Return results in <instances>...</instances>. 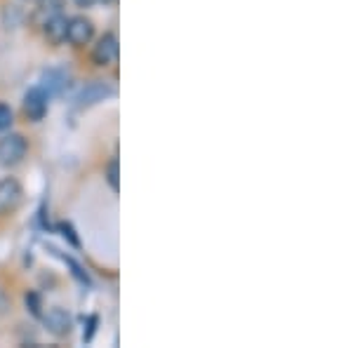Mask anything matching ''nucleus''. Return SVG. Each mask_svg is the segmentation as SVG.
<instances>
[{"mask_svg": "<svg viewBox=\"0 0 353 348\" xmlns=\"http://www.w3.org/2000/svg\"><path fill=\"white\" fill-rule=\"evenodd\" d=\"M43 31H45V38L52 45H61L66 41V19L59 12L48 17V21L43 24Z\"/></svg>", "mask_w": 353, "mask_h": 348, "instance_id": "1a4fd4ad", "label": "nucleus"}, {"mask_svg": "<svg viewBox=\"0 0 353 348\" xmlns=\"http://www.w3.org/2000/svg\"><path fill=\"white\" fill-rule=\"evenodd\" d=\"M21 201V184L12 176L8 179H0V214L14 209Z\"/></svg>", "mask_w": 353, "mask_h": 348, "instance_id": "0eeeda50", "label": "nucleus"}, {"mask_svg": "<svg viewBox=\"0 0 353 348\" xmlns=\"http://www.w3.org/2000/svg\"><path fill=\"white\" fill-rule=\"evenodd\" d=\"M94 36V24L88 19V17H73V19L66 21V41L76 48H83L92 41Z\"/></svg>", "mask_w": 353, "mask_h": 348, "instance_id": "f03ea898", "label": "nucleus"}, {"mask_svg": "<svg viewBox=\"0 0 353 348\" xmlns=\"http://www.w3.org/2000/svg\"><path fill=\"white\" fill-rule=\"evenodd\" d=\"M59 228H61V236L68 238V240H71V245H76V247L81 245V240L76 238V231H73L71 224H59Z\"/></svg>", "mask_w": 353, "mask_h": 348, "instance_id": "ddd939ff", "label": "nucleus"}, {"mask_svg": "<svg viewBox=\"0 0 353 348\" xmlns=\"http://www.w3.org/2000/svg\"><path fill=\"white\" fill-rule=\"evenodd\" d=\"M66 85H68V76L61 68H48V71L43 73V85H41V90L48 96H57V94H61L66 90Z\"/></svg>", "mask_w": 353, "mask_h": 348, "instance_id": "6e6552de", "label": "nucleus"}, {"mask_svg": "<svg viewBox=\"0 0 353 348\" xmlns=\"http://www.w3.org/2000/svg\"><path fill=\"white\" fill-rule=\"evenodd\" d=\"M48 99L50 96L41 88H31L24 94V113L31 121H43L45 113H48Z\"/></svg>", "mask_w": 353, "mask_h": 348, "instance_id": "39448f33", "label": "nucleus"}, {"mask_svg": "<svg viewBox=\"0 0 353 348\" xmlns=\"http://www.w3.org/2000/svg\"><path fill=\"white\" fill-rule=\"evenodd\" d=\"M12 121H14L12 108L0 101V132H3V130H10V125H12Z\"/></svg>", "mask_w": 353, "mask_h": 348, "instance_id": "f8f14e48", "label": "nucleus"}, {"mask_svg": "<svg viewBox=\"0 0 353 348\" xmlns=\"http://www.w3.org/2000/svg\"><path fill=\"white\" fill-rule=\"evenodd\" d=\"M118 52H121V48H118V38L113 36V33H106V36H101L99 43L94 45L92 59H94L97 66H111L113 61L118 59Z\"/></svg>", "mask_w": 353, "mask_h": 348, "instance_id": "20e7f679", "label": "nucleus"}, {"mask_svg": "<svg viewBox=\"0 0 353 348\" xmlns=\"http://www.w3.org/2000/svg\"><path fill=\"white\" fill-rule=\"evenodd\" d=\"M104 3H113V0H104Z\"/></svg>", "mask_w": 353, "mask_h": 348, "instance_id": "dca6fc26", "label": "nucleus"}, {"mask_svg": "<svg viewBox=\"0 0 353 348\" xmlns=\"http://www.w3.org/2000/svg\"><path fill=\"white\" fill-rule=\"evenodd\" d=\"M26 308L31 311V316H36V318H43V304H41V296H38L36 292H28L26 294Z\"/></svg>", "mask_w": 353, "mask_h": 348, "instance_id": "9b49d317", "label": "nucleus"}, {"mask_svg": "<svg viewBox=\"0 0 353 348\" xmlns=\"http://www.w3.org/2000/svg\"><path fill=\"white\" fill-rule=\"evenodd\" d=\"M73 3H76L78 8H92V5L97 3V0H73Z\"/></svg>", "mask_w": 353, "mask_h": 348, "instance_id": "2eb2a0df", "label": "nucleus"}, {"mask_svg": "<svg viewBox=\"0 0 353 348\" xmlns=\"http://www.w3.org/2000/svg\"><path fill=\"white\" fill-rule=\"evenodd\" d=\"M8 308H10V299H8V294L0 289V316H5V313H8Z\"/></svg>", "mask_w": 353, "mask_h": 348, "instance_id": "4468645a", "label": "nucleus"}, {"mask_svg": "<svg viewBox=\"0 0 353 348\" xmlns=\"http://www.w3.org/2000/svg\"><path fill=\"white\" fill-rule=\"evenodd\" d=\"M43 320H45V327H48V332L54 334V336H66V334H71V329H73L71 313L64 311V308H59V306L50 308V311L43 316Z\"/></svg>", "mask_w": 353, "mask_h": 348, "instance_id": "7ed1b4c3", "label": "nucleus"}, {"mask_svg": "<svg viewBox=\"0 0 353 348\" xmlns=\"http://www.w3.org/2000/svg\"><path fill=\"white\" fill-rule=\"evenodd\" d=\"M113 94H116V90H113L109 83L97 81V83L85 85V88L81 90V94H78V104H81V106H94V104H99V101L109 99V96H113Z\"/></svg>", "mask_w": 353, "mask_h": 348, "instance_id": "423d86ee", "label": "nucleus"}, {"mask_svg": "<svg viewBox=\"0 0 353 348\" xmlns=\"http://www.w3.org/2000/svg\"><path fill=\"white\" fill-rule=\"evenodd\" d=\"M28 151V144L26 139L21 134H5L3 139H0V165L3 167H14V165H19L24 161Z\"/></svg>", "mask_w": 353, "mask_h": 348, "instance_id": "f257e3e1", "label": "nucleus"}, {"mask_svg": "<svg viewBox=\"0 0 353 348\" xmlns=\"http://www.w3.org/2000/svg\"><path fill=\"white\" fill-rule=\"evenodd\" d=\"M106 181H109V186L113 191L121 188V179H118V158H113V161L106 165Z\"/></svg>", "mask_w": 353, "mask_h": 348, "instance_id": "9d476101", "label": "nucleus"}]
</instances>
